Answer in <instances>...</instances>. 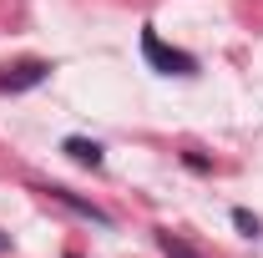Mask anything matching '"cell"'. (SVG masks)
<instances>
[{"label": "cell", "mask_w": 263, "mask_h": 258, "mask_svg": "<svg viewBox=\"0 0 263 258\" xmlns=\"http://www.w3.org/2000/svg\"><path fill=\"white\" fill-rule=\"evenodd\" d=\"M142 56H147V66L152 71H162V76H193L197 71V61L187 56V51H177V46H162V35L152 31H142Z\"/></svg>", "instance_id": "6da1fadb"}, {"label": "cell", "mask_w": 263, "mask_h": 258, "mask_svg": "<svg viewBox=\"0 0 263 258\" xmlns=\"http://www.w3.org/2000/svg\"><path fill=\"white\" fill-rule=\"evenodd\" d=\"M35 193H46L51 202H61V208H71V213H76V218H86V223H97V228H111V213H106V208H97L91 197L71 193V188H35Z\"/></svg>", "instance_id": "7a4b0ae2"}, {"label": "cell", "mask_w": 263, "mask_h": 258, "mask_svg": "<svg viewBox=\"0 0 263 258\" xmlns=\"http://www.w3.org/2000/svg\"><path fill=\"white\" fill-rule=\"evenodd\" d=\"M46 76H51V66H46V61L5 66V71H0V91H10V97H15V91H31V86H41Z\"/></svg>", "instance_id": "3957f363"}, {"label": "cell", "mask_w": 263, "mask_h": 258, "mask_svg": "<svg viewBox=\"0 0 263 258\" xmlns=\"http://www.w3.org/2000/svg\"><path fill=\"white\" fill-rule=\"evenodd\" d=\"M61 152H66L71 162H81V167H91V172L106 167V152H101V142H91V137H66Z\"/></svg>", "instance_id": "277c9868"}, {"label": "cell", "mask_w": 263, "mask_h": 258, "mask_svg": "<svg viewBox=\"0 0 263 258\" xmlns=\"http://www.w3.org/2000/svg\"><path fill=\"white\" fill-rule=\"evenodd\" d=\"M157 248H162V258H202L193 243H187V238H177L172 228H157Z\"/></svg>", "instance_id": "5b68a950"}, {"label": "cell", "mask_w": 263, "mask_h": 258, "mask_svg": "<svg viewBox=\"0 0 263 258\" xmlns=\"http://www.w3.org/2000/svg\"><path fill=\"white\" fill-rule=\"evenodd\" d=\"M233 223H238V233H248V238H258V233H263V223L248 213V208H233Z\"/></svg>", "instance_id": "8992f818"}, {"label": "cell", "mask_w": 263, "mask_h": 258, "mask_svg": "<svg viewBox=\"0 0 263 258\" xmlns=\"http://www.w3.org/2000/svg\"><path fill=\"white\" fill-rule=\"evenodd\" d=\"M0 253H10V233H0Z\"/></svg>", "instance_id": "52a82bcc"}]
</instances>
